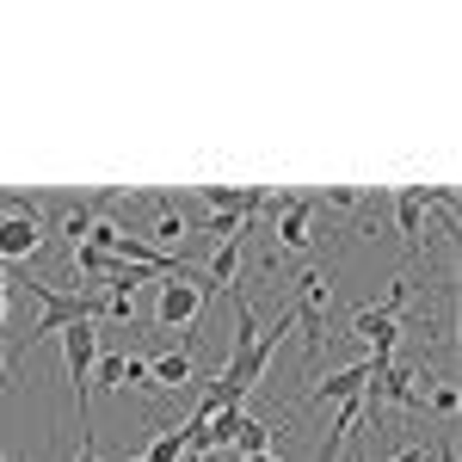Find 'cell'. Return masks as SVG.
Listing matches in <instances>:
<instances>
[{
    "label": "cell",
    "mask_w": 462,
    "mask_h": 462,
    "mask_svg": "<svg viewBox=\"0 0 462 462\" xmlns=\"http://www.w3.org/2000/svg\"><path fill=\"white\" fill-rule=\"evenodd\" d=\"M148 383H154V389H191V383H198L191 352H161V357H148Z\"/></svg>",
    "instance_id": "9"
},
{
    "label": "cell",
    "mask_w": 462,
    "mask_h": 462,
    "mask_svg": "<svg viewBox=\"0 0 462 462\" xmlns=\"http://www.w3.org/2000/svg\"><path fill=\"white\" fill-rule=\"evenodd\" d=\"M216 296L210 278H198V272H173V278H161V296H154V327L161 333H191L198 320H204V302Z\"/></svg>",
    "instance_id": "1"
},
{
    "label": "cell",
    "mask_w": 462,
    "mask_h": 462,
    "mask_svg": "<svg viewBox=\"0 0 462 462\" xmlns=\"http://www.w3.org/2000/svg\"><path fill=\"white\" fill-rule=\"evenodd\" d=\"M352 333L370 346V357H383V364H389V357H394V339H401V315H389V309H357V315H352Z\"/></svg>",
    "instance_id": "4"
},
{
    "label": "cell",
    "mask_w": 462,
    "mask_h": 462,
    "mask_svg": "<svg viewBox=\"0 0 462 462\" xmlns=\"http://www.w3.org/2000/svg\"><path fill=\"white\" fill-rule=\"evenodd\" d=\"M74 462H106V457H99V444H93V431H80V450H74Z\"/></svg>",
    "instance_id": "17"
},
{
    "label": "cell",
    "mask_w": 462,
    "mask_h": 462,
    "mask_svg": "<svg viewBox=\"0 0 462 462\" xmlns=\"http://www.w3.org/2000/svg\"><path fill=\"white\" fill-rule=\"evenodd\" d=\"M93 376H99V389H124V352H106L93 364Z\"/></svg>",
    "instance_id": "12"
},
{
    "label": "cell",
    "mask_w": 462,
    "mask_h": 462,
    "mask_svg": "<svg viewBox=\"0 0 462 462\" xmlns=\"http://www.w3.org/2000/svg\"><path fill=\"white\" fill-rule=\"evenodd\" d=\"M130 462H143V457H130Z\"/></svg>",
    "instance_id": "21"
},
{
    "label": "cell",
    "mask_w": 462,
    "mask_h": 462,
    "mask_svg": "<svg viewBox=\"0 0 462 462\" xmlns=\"http://www.w3.org/2000/svg\"><path fill=\"white\" fill-rule=\"evenodd\" d=\"M327 309H333V272H309L302 278V302L290 309V320L302 327V346H309V376H315L320 339H327Z\"/></svg>",
    "instance_id": "2"
},
{
    "label": "cell",
    "mask_w": 462,
    "mask_h": 462,
    "mask_svg": "<svg viewBox=\"0 0 462 462\" xmlns=\"http://www.w3.org/2000/svg\"><path fill=\"white\" fill-rule=\"evenodd\" d=\"M327 204L333 210H364V198H357L352 185H327Z\"/></svg>",
    "instance_id": "13"
},
{
    "label": "cell",
    "mask_w": 462,
    "mask_h": 462,
    "mask_svg": "<svg viewBox=\"0 0 462 462\" xmlns=\"http://www.w3.org/2000/svg\"><path fill=\"white\" fill-rule=\"evenodd\" d=\"M235 450H241V457H259V450H272V426H259V420H241V431H235Z\"/></svg>",
    "instance_id": "11"
},
{
    "label": "cell",
    "mask_w": 462,
    "mask_h": 462,
    "mask_svg": "<svg viewBox=\"0 0 462 462\" xmlns=\"http://www.w3.org/2000/svg\"><path fill=\"white\" fill-rule=\"evenodd\" d=\"M241 462H284V450H259V457H241Z\"/></svg>",
    "instance_id": "18"
},
{
    "label": "cell",
    "mask_w": 462,
    "mask_h": 462,
    "mask_svg": "<svg viewBox=\"0 0 462 462\" xmlns=\"http://www.w3.org/2000/svg\"><path fill=\"white\" fill-rule=\"evenodd\" d=\"M0 320H6V296H0Z\"/></svg>",
    "instance_id": "19"
},
{
    "label": "cell",
    "mask_w": 462,
    "mask_h": 462,
    "mask_svg": "<svg viewBox=\"0 0 462 462\" xmlns=\"http://www.w3.org/2000/svg\"><path fill=\"white\" fill-rule=\"evenodd\" d=\"M431 407H438V413H457V407H462V394L450 389V383H438V389H431Z\"/></svg>",
    "instance_id": "16"
},
{
    "label": "cell",
    "mask_w": 462,
    "mask_h": 462,
    "mask_svg": "<svg viewBox=\"0 0 462 462\" xmlns=\"http://www.w3.org/2000/svg\"><path fill=\"white\" fill-rule=\"evenodd\" d=\"M309 216H315V198H302V191H290V204L272 222H278V247H290V253H302L315 235H309Z\"/></svg>",
    "instance_id": "6"
},
{
    "label": "cell",
    "mask_w": 462,
    "mask_h": 462,
    "mask_svg": "<svg viewBox=\"0 0 462 462\" xmlns=\"http://www.w3.org/2000/svg\"><path fill=\"white\" fill-rule=\"evenodd\" d=\"M130 383H136V389H154V383H148V357H124V389H130Z\"/></svg>",
    "instance_id": "14"
},
{
    "label": "cell",
    "mask_w": 462,
    "mask_h": 462,
    "mask_svg": "<svg viewBox=\"0 0 462 462\" xmlns=\"http://www.w3.org/2000/svg\"><path fill=\"white\" fill-rule=\"evenodd\" d=\"M179 235H185V210H179V216H161V222H154V241H179Z\"/></svg>",
    "instance_id": "15"
},
{
    "label": "cell",
    "mask_w": 462,
    "mask_h": 462,
    "mask_svg": "<svg viewBox=\"0 0 462 462\" xmlns=\"http://www.w3.org/2000/svg\"><path fill=\"white\" fill-rule=\"evenodd\" d=\"M370 376H376V364H370V357H357L352 370H339V376H327V383H315L302 407H327V401H352V394H364V383H370Z\"/></svg>",
    "instance_id": "5"
},
{
    "label": "cell",
    "mask_w": 462,
    "mask_h": 462,
    "mask_svg": "<svg viewBox=\"0 0 462 462\" xmlns=\"http://www.w3.org/2000/svg\"><path fill=\"white\" fill-rule=\"evenodd\" d=\"M235 272H241V235L216 247V259H210V284H216V290H235Z\"/></svg>",
    "instance_id": "10"
},
{
    "label": "cell",
    "mask_w": 462,
    "mask_h": 462,
    "mask_svg": "<svg viewBox=\"0 0 462 462\" xmlns=\"http://www.w3.org/2000/svg\"><path fill=\"white\" fill-rule=\"evenodd\" d=\"M43 247V216H6L0 222V259H32Z\"/></svg>",
    "instance_id": "7"
},
{
    "label": "cell",
    "mask_w": 462,
    "mask_h": 462,
    "mask_svg": "<svg viewBox=\"0 0 462 462\" xmlns=\"http://www.w3.org/2000/svg\"><path fill=\"white\" fill-rule=\"evenodd\" d=\"M0 462H6V450H0Z\"/></svg>",
    "instance_id": "20"
},
{
    "label": "cell",
    "mask_w": 462,
    "mask_h": 462,
    "mask_svg": "<svg viewBox=\"0 0 462 462\" xmlns=\"http://www.w3.org/2000/svg\"><path fill=\"white\" fill-rule=\"evenodd\" d=\"M62 357H69V383H74V407H80V426H87V394H93V364H99V333L93 320H74L62 327Z\"/></svg>",
    "instance_id": "3"
},
{
    "label": "cell",
    "mask_w": 462,
    "mask_h": 462,
    "mask_svg": "<svg viewBox=\"0 0 462 462\" xmlns=\"http://www.w3.org/2000/svg\"><path fill=\"white\" fill-rule=\"evenodd\" d=\"M394 235H401L413 253L426 247V204L413 198V185H401V191H394Z\"/></svg>",
    "instance_id": "8"
}]
</instances>
